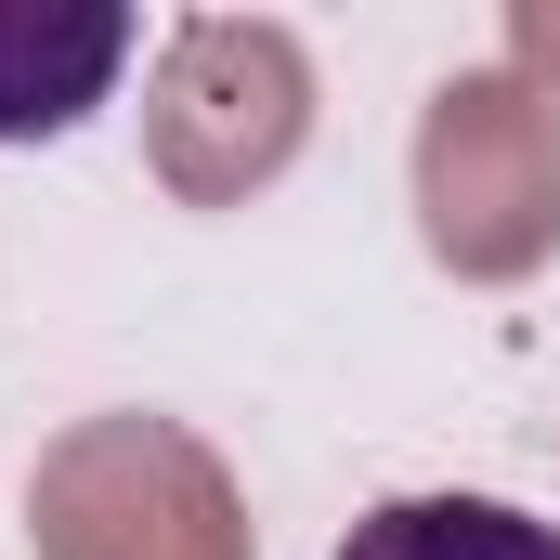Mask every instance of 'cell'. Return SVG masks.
<instances>
[{
	"label": "cell",
	"instance_id": "1",
	"mask_svg": "<svg viewBox=\"0 0 560 560\" xmlns=\"http://www.w3.org/2000/svg\"><path fill=\"white\" fill-rule=\"evenodd\" d=\"M143 26L118 0H0V143L79 131L118 79H131Z\"/></svg>",
	"mask_w": 560,
	"mask_h": 560
},
{
	"label": "cell",
	"instance_id": "2",
	"mask_svg": "<svg viewBox=\"0 0 560 560\" xmlns=\"http://www.w3.org/2000/svg\"><path fill=\"white\" fill-rule=\"evenodd\" d=\"M339 560H560V522L509 495H392L339 535Z\"/></svg>",
	"mask_w": 560,
	"mask_h": 560
}]
</instances>
